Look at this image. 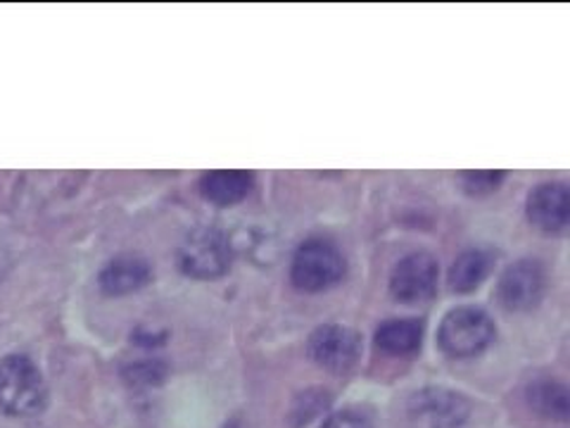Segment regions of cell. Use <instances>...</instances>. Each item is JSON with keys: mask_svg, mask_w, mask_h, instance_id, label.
I'll return each instance as SVG.
<instances>
[{"mask_svg": "<svg viewBox=\"0 0 570 428\" xmlns=\"http://www.w3.org/2000/svg\"><path fill=\"white\" fill-rule=\"evenodd\" d=\"M48 405V386L41 369L27 354L0 360V412L8 417H36Z\"/></svg>", "mask_w": 570, "mask_h": 428, "instance_id": "cell-1", "label": "cell"}, {"mask_svg": "<svg viewBox=\"0 0 570 428\" xmlns=\"http://www.w3.org/2000/svg\"><path fill=\"white\" fill-rule=\"evenodd\" d=\"M494 324L485 310L480 308H456L444 314L438 343L444 354L454 360H469L480 352H485L494 341Z\"/></svg>", "mask_w": 570, "mask_h": 428, "instance_id": "cell-2", "label": "cell"}, {"mask_svg": "<svg viewBox=\"0 0 570 428\" xmlns=\"http://www.w3.org/2000/svg\"><path fill=\"white\" fill-rule=\"evenodd\" d=\"M345 276V257L333 243L312 239L305 241L293 257L291 281L305 293H321L337 285Z\"/></svg>", "mask_w": 570, "mask_h": 428, "instance_id": "cell-3", "label": "cell"}, {"mask_svg": "<svg viewBox=\"0 0 570 428\" xmlns=\"http://www.w3.org/2000/svg\"><path fill=\"white\" fill-rule=\"evenodd\" d=\"M230 243L217 228L200 226L193 228L190 234L178 245V270L190 279H219L230 266Z\"/></svg>", "mask_w": 570, "mask_h": 428, "instance_id": "cell-4", "label": "cell"}, {"mask_svg": "<svg viewBox=\"0 0 570 428\" xmlns=\"http://www.w3.org/2000/svg\"><path fill=\"white\" fill-rule=\"evenodd\" d=\"M406 415L416 428H461L471 417V402L450 388H423L409 398Z\"/></svg>", "mask_w": 570, "mask_h": 428, "instance_id": "cell-5", "label": "cell"}, {"mask_svg": "<svg viewBox=\"0 0 570 428\" xmlns=\"http://www.w3.org/2000/svg\"><path fill=\"white\" fill-rule=\"evenodd\" d=\"M547 291V276L538 260H519L499 279V305L509 312H528L538 308Z\"/></svg>", "mask_w": 570, "mask_h": 428, "instance_id": "cell-6", "label": "cell"}, {"mask_svg": "<svg viewBox=\"0 0 570 428\" xmlns=\"http://www.w3.org/2000/svg\"><path fill=\"white\" fill-rule=\"evenodd\" d=\"M309 357L328 371L345 373L350 371L362 357V335L354 329L341 324L318 327L307 343Z\"/></svg>", "mask_w": 570, "mask_h": 428, "instance_id": "cell-7", "label": "cell"}, {"mask_svg": "<svg viewBox=\"0 0 570 428\" xmlns=\"http://www.w3.org/2000/svg\"><path fill=\"white\" fill-rule=\"evenodd\" d=\"M438 289V262L431 253H412L402 257L390 276V293L395 300L423 302Z\"/></svg>", "mask_w": 570, "mask_h": 428, "instance_id": "cell-8", "label": "cell"}, {"mask_svg": "<svg viewBox=\"0 0 570 428\" xmlns=\"http://www.w3.org/2000/svg\"><path fill=\"white\" fill-rule=\"evenodd\" d=\"M528 220L547 231L561 234L570 222V191L561 182H547L534 186L528 195Z\"/></svg>", "mask_w": 570, "mask_h": 428, "instance_id": "cell-9", "label": "cell"}, {"mask_svg": "<svg viewBox=\"0 0 570 428\" xmlns=\"http://www.w3.org/2000/svg\"><path fill=\"white\" fill-rule=\"evenodd\" d=\"M153 281V266L146 257L140 255H117L110 262H107L100 274H98V285L105 295H129Z\"/></svg>", "mask_w": 570, "mask_h": 428, "instance_id": "cell-10", "label": "cell"}, {"mask_svg": "<svg viewBox=\"0 0 570 428\" xmlns=\"http://www.w3.org/2000/svg\"><path fill=\"white\" fill-rule=\"evenodd\" d=\"M255 178L243 169H214L200 178V191L207 201L222 207L236 205L253 191Z\"/></svg>", "mask_w": 570, "mask_h": 428, "instance_id": "cell-11", "label": "cell"}, {"mask_svg": "<svg viewBox=\"0 0 570 428\" xmlns=\"http://www.w3.org/2000/svg\"><path fill=\"white\" fill-rule=\"evenodd\" d=\"M423 324L419 319H387L376 331V346L387 354H412L421 348Z\"/></svg>", "mask_w": 570, "mask_h": 428, "instance_id": "cell-12", "label": "cell"}, {"mask_svg": "<svg viewBox=\"0 0 570 428\" xmlns=\"http://www.w3.org/2000/svg\"><path fill=\"white\" fill-rule=\"evenodd\" d=\"M492 270V255L485 250H463L450 270V289L456 293H471L488 279Z\"/></svg>", "mask_w": 570, "mask_h": 428, "instance_id": "cell-13", "label": "cell"}, {"mask_svg": "<svg viewBox=\"0 0 570 428\" xmlns=\"http://www.w3.org/2000/svg\"><path fill=\"white\" fill-rule=\"evenodd\" d=\"M528 405L538 412L540 417L554 419V421H568L570 415V402H568V388L559 381H534L525 390Z\"/></svg>", "mask_w": 570, "mask_h": 428, "instance_id": "cell-14", "label": "cell"}, {"mask_svg": "<svg viewBox=\"0 0 570 428\" xmlns=\"http://www.w3.org/2000/svg\"><path fill=\"white\" fill-rule=\"evenodd\" d=\"M504 176L507 174L502 169H471V172H461V184H463V191L471 195H490L502 186Z\"/></svg>", "mask_w": 570, "mask_h": 428, "instance_id": "cell-15", "label": "cell"}, {"mask_svg": "<svg viewBox=\"0 0 570 428\" xmlns=\"http://www.w3.org/2000/svg\"><path fill=\"white\" fill-rule=\"evenodd\" d=\"M124 379H127L131 386H155L163 383L167 377V367L159 360H140L129 367H124Z\"/></svg>", "mask_w": 570, "mask_h": 428, "instance_id": "cell-16", "label": "cell"}, {"mask_svg": "<svg viewBox=\"0 0 570 428\" xmlns=\"http://www.w3.org/2000/svg\"><path fill=\"white\" fill-rule=\"evenodd\" d=\"M321 428H373V426L366 415L354 412V409H343V412L331 415Z\"/></svg>", "mask_w": 570, "mask_h": 428, "instance_id": "cell-17", "label": "cell"}, {"mask_svg": "<svg viewBox=\"0 0 570 428\" xmlns=\"http://www.w3.org/2000/svg\"><path fill=\"white\" fill-rule=\"evenodd\" d=\"M131 341L138 343V346H142V348H155V346H159V343H165L167 338H165V333H140V331H136V333L131 335Z\"/></svg>", "mask_w": 570, "mask_h": 428, "instance_id": "cell-18", "label": "cell"}]
</instances>
